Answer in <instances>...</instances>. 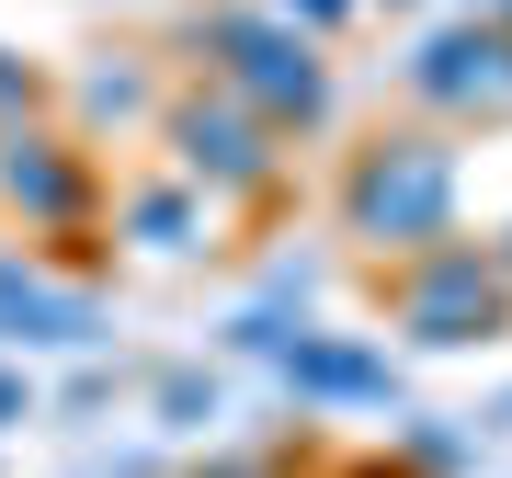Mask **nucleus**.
Segmentation results:
<instances>
[{"mask_svg":"<svg viewBox=\"0 0 512 478\" xmlns=\"http://www.w3.org/2000/svg\"><path fill=\"white\" fill-rule=\"evenodd\" d=\"M467 12H478V23H512V0H467Z\"/></svg>","mask_w":512,"mask_h":478,"instance_id":"14","label":"nucleus"},{"mask_svg":"<svg viewBox=\"0 0 512 478\" xmlns=\"http://www.w3.org/2000/svg\"><path fill=\"white\" fill-rule=\"evenodd\" d=\"M194 57H205V80H217V92H239L262 126H285V137L330 114V57H319V35L274 23L262 0H228V12H205V23H194Z\"/></svg>","mask_w":512,"mask_h":478,"instance_id":"2","label":"nucleus"},{"mask_svg":"<svg viewBox=\"0 0 512 478\" xmlns=\"http://www.w3.org/2000/svg\"><path fill=\"white\" fill-rule=\"evenodd\" d=\"M126 103H137V80H126V69H103V80H80V114H126Z\"/></svg>","mask_w":512,"mask_h":478,"instance_id":"13","label":"nucleus"},{"mask_svg":"<svg viewBox=\"0 0 512 478\" xmlns=\"http://www.w3.org/2000/svg\"><path fill=\"white\" fill-rule=\"evenodd\" d=\"M410 103H433L444 126H501L512 114V23H444V35L410 46Z\"/></svg>","mask_w":512,"mask_h":478,"instance_id":"6","label":"nucleus"},{"mask_svg":"<svg viewBox=\"0 0 512 478\" xmlns=\"http://www.w3.org/2000/svg\"><path fill=\"white\" fill-rule=\"evenodd\" d=\"M103 331V296L69 285L57 262H35L23 239H0V342L12 353H80Z\"/></svg>","mask_w":512,"mask_h":478,"instance_id":"7","label":"nucleus"},{"mask_svg":"<svg viewBox=\"0 0 512 478\" xmlns=\"http://www.w3.org/2000/svg\"><path fill=\"white\" fill-rule=\"evenodd\" d=\"M114 228H126L137 251L183 262V251H205V239H217V194L183 183V171H160V183H126V194H114Z\"/></svg>","mask_w":512,"mask_h":478,"instance_id":"9","label":"nucleus"},{"mask_svg":"<svg viewBox=\"0 0 512 478\" xmlns=\"http://www.w3.org/2000/svg\"><path fill=\"white\" fill-rule=\"evenodd\" d=\"M160 137H171V171L205 194H274L285 183V126H262L239 92H217V80H194V92L160 103Z\"/></svg>","mask_w":512,"mask_h":478,"instance_id":"4","label":"nucleus"},{"mask_svg":"<svg viewBox=\"0 0 512 478\" xmlns=\"http://www.w3.org/2000/svg\"><path fill=\"white\" fill-rule=\"evenodd\" d=\"M387 319H399L410 342H433V353L501 342L512 331V274L478 239H433V251H410L399 274H387Z\"/></svg>","mask_w":512,"mask_h":478,"instance_id":"3","label":"nucleus"},{"mask_svg":"<svg viewBox=\"0 0 512 478\" xmlns=\"http://www.w3.org/2000/svg\"><path fill=\"white\" fill-rule=\"evenodd\" d=\"M387 12H399V0H387Z\"/></svg>","mask_w":512,"mask_h":478,"instance_id":"17","label":"nucleus"},{"mask_svg":"<svg viewBox=\"0 0 512 478\" xmlns=\"http://www.w3.org/2000/svg\"><path fill=\"white\" fill-rule=\"evenodd\" d=\"M92 205H103V171H92V148H80L69 126H0V217H23V239H69V228H92Z\"/></svg>","mask_w":512,"mask_h":478,"instance_id":"5","label":"nucleus"},{"mask_svg":"<svg viewBox=\"0 0 512 478\" xmlns=\"http://www.w3.org/2000/svg\"><path fill=\"white\" fill-rule=\"evenodd\" d=\"M23 422H35V376L0 365V433H23Z\"/></svg>","mask_w":512,"mask_h":478,"instance_id":"12","label":"nucleus"},{"mask_svg":"<svg viewBox=\"0 0 512 478\" xmlns=\"http://www.w3.org/2000/svg\"><path fill=\"white\" fill-rule=\"evenodd\" d=\"M262 12H274V23H296V35H330V23L353 12V0H262Z\"/></svg>","mask_w":512,"mask_h":478,"instance_id":"11","label":"nucleus"},{"mask_svg":"<svg viewBox=\"0 0 512 478\" xmlns=\"http://www.w3.org/2000/svg\"><path fill=\"white\" fill-rule=\"evenodd\" d=\"M456 194H467L456 148H444L433 126H399V137H365V148H353L342 228L365 239L376 262H410V251H433V239H456Z\"/></svg>","mask_w":512,"mask_h":478,"instance_id":"1","label":"nucleus"},{"mask_svg":"<svg viewBox=\"0 0 512 478\" xmlns=\"http://www.w3.org/2000/svg\"><path fill=\"white\" fill-rule=\"evenodd\" d=\"M353 478H399V467H353Z\"/></svg>","mask_w":512,"mask_h":478,"instance_id":"16","label":"nucleus"},{"mask_svg":"<svg viewBox=\"0 0 512 478\" xmlns=\"http://www.w3.org/2000/svg\"><path fill=\"white\" fill-rule=\"evenodd\" d=\"M490 251H501V274H512V239H490Z\"/></svg>","mask_w":512,"mask_h":478,"instance_id":"15","label":"nucleus"},{"mask_svg":"<svg viewBox=\"0 0 512 478\" xmlns=\"http://www.w3.org/2000/svg\"><path fill=\"white\" fill-rule=\"evenodd\" d=\"M274 365L296 399H319V410H399V365H387L376 342H342V331H296L274 342Z\"/></svg>","mask_w":512,"mask_h":478,"instance_id":"8","label":"nucleus"},{"mask_svg":"<svg viewBox=\"0 0 512 478\" xmlns=\"http://www.w3.org/2000/svg\"><path fill=\"white\" fill-rule=\"evenodd\" d=\"M35 103H46V69H23V57L0 46V126H23Z\"/></svg>","mask_w":512,"mask_h":478,"instance_id":"10","label":"nucleus"}]
</instances>
